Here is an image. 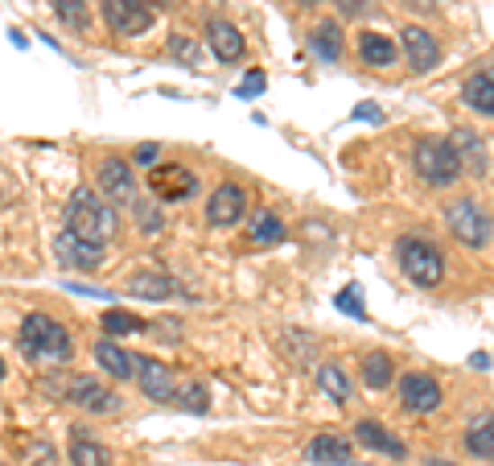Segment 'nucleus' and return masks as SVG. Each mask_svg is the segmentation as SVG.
I'll return each instance as SVG.
<instances>
[{"mask_svg":"<svg viewBox=\"0 0 494 466\" xmlns=\"http://www.w3.org/2000/svg\"><path fill=\"white\" fill-rule=\"evenodd\" d=\"M67 232L78 235L83 243H95V248H103V243L116 240L120 215H116V206L99 203L95 195H87V190H83V195H75V203L67 206Z\"/></svg>","mask_w":494,"mask_h":466,"instance_id":"nucleus-1","label":"nucleus"},{"mask_svg":"<svg viewBox=\"0 0 494 466\" xmlns=\"http://www.w3.org/2000/svg\"><path fill=\"white\" fill-rule=\"evenodd\" d=\"M21 347L30 360L41 363H67L70 360V334L62 322H54L49 314H30L21 322Z\"/></svg>","mask_w":494,"mask_h":466,"instance_id":"nucleus-2","label":"nucleus"},{"mask_svg":"<svg viewBox=\"0 0 494 466\" xmlns=\"http://www.w3.org/2000/svg\"><path fill=\"white\" fill-rule=\"evenodd\" d=\"M412 166H417V174L425 178L428 186H454L457 178H462V166H457V157H454V149H449V141H436V136L417 141Z\"/></svg>","mask_w":494,"mask_h":466,"instance_id":"nucleus-3","label":"nucleus"},{"mask_svg":"<svg viewBox=\"0 0 494 466\" xmlns=\"http://www.w3.org/2000/svg\"><path fill=\"white\" fill-rule=\"evenodd\" d=\"M400 264H404L408 277H412L417 285H425V289L445 277V256L425 240H404L400 243Z\"/></svg>","mask_w":494,"mask_h":466,"instance_id":"nucleus-4","label":"nucleus"},{"mask_svg":"<svg viewBox=\"0 0 494 466\" xmlns=\"http://www.w3.org/2000/svg\"><path fill=\"white\" fill-rule=\"evenodd\" d=\"M449 232L470 248H486L490 243V215L478 206V198H457L449 206Z\"/></svg>","mask_w":494,"mask_h":466,"instance_id":"nucleus-5","label":"nucleus"},{"mask_svg":"<svg viewBox=\"0 0 494 466\" xmlns=\"http://www.w3.org/2000/svg\"><path fill=\"white\" fill-rule=\"evenodd\" d=\"M103 21L112 25V33H145L153 25V5L148 0H103Z\"/></svg>","mask_w":494,"mask_h":466,"instance_id":"nucleus-6","label":"nucleus"},{"mask_svg":"<svg viewBox=\"0 0 494 466\" xmlns=\"http://www.w3.org/2000/svg\"><path fill=\"white\" fill-rule=\"evenodd\" d=\"M194 174L185 166H157L148 174V190H153L161 203H182L185 195H194Z\"/></svg>","mask_w":494,"mask_h":466,"instance_id":"nucleus-7","label":"nucleus"},{"mask_svg":"<svg viewBox=\"0 0 494 466\" xmlns=\"http://www.w3.org/2000/svg\"><path fill=\"white\" fill-rule=\"evenodd\" d=\"M449 149H454L462 174L486 178V169H490V153H486V141L478 132H470V128H457L454 141H449Z\"/></svg>","mask_w":494,"mask_h":466,"instance_id":"nucleus-8","label":"nucleus"},{"mask_svg":"<svg viewBox=\"0 0 494 466\" xmlns=\"http://www.w3.org/2000/svg\"><path fill=\"white\" fill-rule=\"evenodd\" d=\"M243 211H247V195H243L235 182H223V186H219V190L211 195V203H206V219H211L214 227L239 224Z\"/></svg>","mask_w":494,"mask_h":466,"instance_id":"nucleus-9","label":"nucleus"},{"mask_svg":"<svg viewBox=\"0 0 494 466\" xmlns=\"http://www.w3.org/2000/svg\"><path fill=\"white\" fill-rule=\"evenodd\" d=\"M400 400H404L408 413H433L441 405V384L433 376H425V371H412L400 384Z\"/></svg>","mask_w":494,"mask_h":466,"instance_id":"nucleus-10","label":"nucleus"},{"mask_svg":"<svg viewBox=\"0 0 494 466\" xmlns=\"http://www.w3.org/2000/svg\"><path fill=\"white\" fill-rule=\"evenodd\" d=\"M136 384H140V392L148 400H174V392H177L174 371L157 360H136Z\"/></svg>","mask_w":494,"mask_h":466,"instance_id":"nucleus-11","label":"nucleus"},{"mask_svg":"<svg viewBox=\"0 0 494 466\" xmlns=\"http://www.w3.org/2000/svg\"><path fill=\"white\" fill-rule=\"evenodd\" d=\"M404 54H408V62H412L417 75H425V70H433L436 62H441V46H436V38L428 30H417V25H408L404 30Z\"/></svg>","mask_w":494,"mask_h":466,"instance_id":"nucleus-12","label":"nucleus"},{"mask_svg":"<svg viewBox=\"0 0 494 466\" xmlns=\"http://www.w3.org/2000/svg\"><path fill=\"white\" fill-rule=\"evenodd\" d=\"M99 190L116 203H128L136 195V182H132V169L120 161V157H103L99 161Z\"/></svg>","mask_w":494,"mask_h":466,"instance_id":"nucleus-13","label":"nucleus"},{"mask_svg":"<svg viewBox=\"0 0 494 466\" xmlns=\"http://www.w3.org/2000/svg\"><path fill=\"white\" fill-rule=\"evenodd\" d=\"M350 437H342V434H318L305 446V458H310L313 466H346L350 462Z\"/></svg>","mask_w":494,"mask_h":466,"instance_id":"nucleus-14","label":"nucleus"},{"mask_svg":"<svg viewBox=\"0 0 494 466\" xmlns=\"http://www.w3.org/2000/svg\"><path fill=\"white\" fill-rule=\"evenodd\" d=\"M54 252H58L62 269H95V264L103 260V248L83 243L78 235H70V232H62L58 240H54Z\"/></svg>","mask_w":494,"mask_h":466,"instance_id":"nucleus-15","label":"nucleus"},{"mask_svg":"<svg viewBox=\"0 0 494 466\" xmlns=\"http://www.w3.org/2000/svg\"><path fill=\"white\" fill-rule=\"evenodd\" d=\"M206 46L214 50V59L219 62H239L243 59V38L231 21H211V25H206Z\"/></svg>","mask_w":494,"mask_h":466,"instance_id":"nucleus-16","label":"nucleus"},{"mask_svg":"<svg viewBox=\"0 0 494 466\" xmlns=\"http://www.w3.org/2000/svg\"><path fill=\"white\" fill-rule=\"evenodd\" d=\"M70 400L83 405L87 413H116L120 408V397L107 392L99 379H75V384H70Z\"/></svg>","mask_w":494,"mask_h":466,"instance_id":"nucleus-17","label":"nucleus"},{"mask_svg":"<svg viewBox=\"0 0 494 466\" xmlns=\"http://www.w3.org/2000/svg\"><path fill=\"white\" fill-rule=\"evenodd\" d=\"M462 99H465V107H474L478 116H490L494 112V75L490 70H474V75L465 78Z\"/></svg>","mask_w":494,"mask_h":466,"instance_id":"nucleus-18","label":"nucleus"},{"mask_svg":"<svg viewBox=\"0 0 494 466\" xmlns=\"http://www.w3.org/2000/svg\"><path fill=\"white\" fill-rule=\"evenodd\" d=\"M95 360H99V368H103L107 376H116V379H132L136 376V355H128V351L116 347L112 339H103L95 347Z\"/></svg>","mask_w":494,"mask_h":466,"instance_id":"nucleus-19","label":"nucleus"},{"mask_svg":"<svg viewBox=\"0 0 494 466\" xmlns=\"http://www.w3.org/2000/svg\"><path fill=\"white\" fill-rule=\"evenodd\" d=\"M128 293L132 297H148V301H165L177 293V281L165 277V272H136L132 281H128Z\"/></svg>","mask_w":494,"mask_h":466,"instance_id":"nucleus-20","label":"nucleus"},{"mask_svg":"<svg viewBox=\"0 0 494 466\" xmlns=\"http://www.w3.org/2000/svg\"><path fill=\"white\" fill-rule=\"evenodd\" d=\"M355 437H359L367 450H379V454H388V458H404V442L391 437L388 429L375 425V421H359V425H355Z\"/></svg>","mask_w":494,"mask_h":466,"instance_id":"nucleus-21","label":"nucleus"},{"mask_svg":"<svg viewBox=\"0 0 494 466\" xmlns=\"http://www.w3.org/2000/svg\"><path fill=\"white\" fill-rule=\"evenodd\" d=\"M359 59L367 62V67H388V62H396V41H391L388 33H363Z\"/></svg>","mask_w":494,"mask_h":466,"instance_id":"nucleus-22","label":"nucleus"},{"mask_svg":"<svg viewBox=\"0 0 494 466\" xmlns=\"http://www.w3.org/2000/svg\"><path fill=\"white\" fill-rule=\"evenodd\" d=\"M310 46H313V54H318L321 62H338L342 59V30H338V21H321L318 30H313Z\"/></svg>","mask_w":494,"mask_h":466,"instance_id":"nucleus-23","label":"nucleus"},{"mask_svg":"<svg viewBox=\"0 0 494 466\" xmlns=\"http://www.w3.org/2000/svg\"><path fill=\"white\" fill-rule=\"evenodd\" d=\"M318 388L326 392L329 400H338V405H346L350 392H355V384H350V376L338 368V363H321L318 368Z\"/></svg>","mask_w":494,"mask_h":466,"instance_id":"nucleus-24","label":"nucleus"},{"mask_svg":"<svg viewBox=\"0 0 494 466\" xmlns=\"http://www.w3.org/2000/svg\"><path fill=\"white\" fill-rule=\"evenodd\" d=\"M391 376H396V371H391V360L388 355H367V360H363V379H367V388H388L391 384Z\"/></svg>","mask_w":494,"mask_h":466,"instance_id":"nucleus-25","label":"nucleus"},{"mask_svg":"<svg viewBox=\"0 0 494 466\" xmlns=\"http://www.w3.org/2000/svg\"><path fill=\"white\" fill-rule=\"evenodd\" d=\"M70 462H75V466H107V450L95 446L91 437L78 434L75 442H70Z\"/></svg>","mask_w":494,"mask_h":466,"instance_id":"nucleus-26","label":"nucleus"},{"mask_svg":"<svg viewBox=\"0 0 494 466\" xmlns=\"http://www.w3.org/2000/svg\"><path fill=\"white\" fill-rule=\"evenodd\" d=\"M252 240L256 243H281L284 240V224L272 211H256L252 219Z\"/></svg>","mask_w":494,"mask_h":466,"instance_id":"nucleus-27","label":"nucleus"},{"mask_svg":"<svg viewBox=\"0 0 494 466\" xmlns=\"http://www.w3.org/2000/svg\"><path fill=\"white\" fill-rule=\"evenodd\" d=\"M54 13L70 30H87V0H54Z\"/></svg>","mask_w":494,"mask_h":466,"instance_id":"nucleus-28","label":"nucleus"},{"mask_svg":"<svg viewBox=\"0 0 494 466\" xmlns=\"http://www.w3.org/2000/svg\"><path fill=\"white\" fill-rule=\"evenodd\" d=\"M103 326L112 334H140V331H145V318H136V314H128V310H107Z\"/></svg>","mask_w":494,"mask_h":466,"instance_id":"nucleus-29","label":"nucleus"},{"mask_svg":"<svg viewBox=\"0 0 494 466\" xmlns=\"http://www.w3.org/2000/svg\"><path fill=\"white\" fill-rule=\"evenodd\" d=\"M174 405H182L185 413H206V408H211V397H206L202 384H185V388L174 392Z\"/></svg>","mask_w":494,"mask_h":466,"instance_id":"nucleus-30","label":"nucleus"},{"mask_svg":"<svg viewBox=\"0 0 494 466\" xmlns=\"http://www.w3.org/2000/svg\"><path fill=\"white\" fill-rule=\"evenodd\" d=\"M465 446H470V454H478L482 462H490L494 458V437H490V421H482V425L470 429V437H465Z\"/></svg>","mask_w":494,"mask_h":466,"instance_id":"nucleus-31","label":"nucleus"},{"mask_svg":"<svg viewBox=\"0 0 494 466\" xmlns=\"http://www.w3.org/2000/svg\"><path fill=\"white\" fill-rule=\"evenodd\" d=\"M25 462H30V466H54V446H46V442L30 437V442H25Z\"/></svg>","mask_w":494,"mask_h":466,"instance_id":"nucleus-32","label":"nucleus"},{"mask_svg":"<svg viewBox=\"0 0 494 466\" xmlns=\"http://www.w3.org/2000/svg\"><path fill=\"white\" fill-rule=\"evenodd\" d=\"M338 310L355 314V318H367V314H363V306H359V289H342L338 293Z\"/></svg>","mask_w":494,"mask_h":466,"instance_id":"nucleus-33","label":"nucleus"},{"mask_svg":"<svg viewBox=\"0 0 494 466\" xmlns=\"http://www.w3.org/2000/svg\"><path fill=\"white\" fill-rule=\"evenodd\" d=\"M260 91H264V75H247L239 87H235V96H239V99H256Z\"/></svg>","mask_w":494,"mask_h":466,"instance_id":"nucleus-34","label":"nucleus"},{"mask_svg":"<svg viewBox=\"0 0 494 466\" xmlns=\"http://www.w3.org/2000/svg\"><path fill=\"white\" fill-rule=\"evenodd\" d=\"M338 13L342 17H363V13H367V0H338Z\"/></svg>","mask_w":494,"mask_h":466,"instance_id":"nucleus-35","label":"nucleus"},{"mask_svg":"<svg viewBox=\"0 0 494 466\" xmlns=\"http://www.w3.org/2000/svg\"><path fill=\"white\" fill-rule=\"evenodd\" d=\"M355 116L371 120V124H383V112H379V107H371V104H359V107H355Z\"/></svg>","mask_w":494,"mask_h":466,"instance_id":"nucleus-36","label":"nucleus"},{"mask_svg":"<svg viewBox=\"0 0 494 466\" xmlns=\"http://www.w3.org/2000/svg\"><path fill=\"white\" fill-rule=\"evenodd\" d=\"M157 153H161V149H157V145H140V149H136V161H140V166H153V161H157Z\"/></svg>","mask_w":494,"mask_h":466,"instance_id":"nucleus-37","label":"nucleus"},{"mask_svg":"<svg viewBox=\"0 0 494 466\" xmlns=\"http://www.w3.org/2000/svg\"><path fill=\"white\" fill-rule=\"evenodd\" d=\"M140 224H145L148 232H157V227H161V215H157L153 206H140Z\"/></svg>","mask_w":494,"mask_h":466,"instance_id":"nucleus-38","label":"nucleus"},{"mask_svg":"<svg viewBox=\"0 0 494 466\" xmlns=\"http://www.w3.org/2000/svg\"><path fill=\"white\" fill-rule=\"evenodd\" d=\"M70 293H87V297H107L103 289H91V285H78V281H70Z\"/></svg>","mask_w":494,"mask_h":466,"instance_id":"nucleus-39","label":"nucleus"},{"mask_svg":"<svg viewBox=\"0 0 494 466\" xmlns=\"http://www.w3.org/2000/svg\"><path fill=\"white\" fill-rule=\"evenodd\" d=\"M470 368L486 371V368H490V355H486V351H478V355H470Z\"/></svg>","mask_w":494,"mask_h":466,"instance_id":"nucleus-40","label":"nucleus"},{"mask_svg":"<svg viewBox=\"0 0 494 466\" xmlns=\"http://www.w3.org/2000/svg\"><path fill=\"white\" fill-rule=\"evenodd\" d=\"M412 9H420V13H433V9H436V0H417Z\"/></svg>","mask_w":494,"mask_h":466,"instance_id":"nucleus-41","label":"nucleus"},{"mask_svg":"<svg viewBox=\"0 0 494 466\" xmlns=\"http://www.w3.org/2000/svg\"><path fill=\"white\" fill-rule=\"evenodd\" d=\"M425 466H454V462H441V458H428Z\"/></svg>","mask_w":494,"mask_h":466,"instance_id":"nucleus-42","label":"nucleus"},{"mask_svg":"<svg viewBox=\"0 0 494 466\" xmlns=\"http://www.w3.org/2000/svg\"><path fill=\"white\" fill-rule=\"evenodd\" d=\"M153 5H174V0H153Z\"/></svg>","mask_w":494,"mask_h":466,"instance_id":"nucleus-43","label":"nucleus"},{"mask_svg":"<svg viewBox=\"0 0 494 466\" xmlns=\"http://www.w3.org/2000/svg\"><path fill=\"white\" fill-rule=\"evenodd\" d=\"M0 379H4V360H0Z\"/></svg>","mask_w":494,"mask_h":466,"instance_id":"nucleus-44","label":"nucleus"},{"mask_svg":"<svg viewBox=\"0 0 494 466\" xmlns=\"http://www.w3.org/2000/svg\"><path fill=\"white\" fill-rule=\"evenodd\" d=\"M301 5H318V0H301Z\"/></svg>","mask_w":494,"mask_h":466,"instance_id":"nucleus-45","label":"nucleus"}]
</instances>
